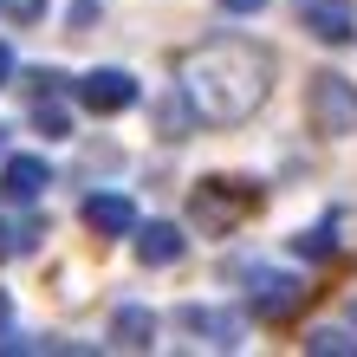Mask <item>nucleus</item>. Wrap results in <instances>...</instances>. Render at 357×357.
Masks as SVG:
<instances>
[{
    "mask_svg": "<svg viewBox=\"0 0 357 357\" xmlns=\"http://www.w3.org/2000/svg\"><path fill=\"white\" fill-rule=\"evenodd\" d=\"M176 78H182V104L188 111H195L202 123H215V130H227V123H247L266 104L273 52L254 46V39H241V33H221V39L188 46Z\"/></svg>",
    "mask_w": 357,
    "mask_h": 357,
    "instance_id": "obj_1",
    "label": "nucleus"
},
{
    "mask_svg": "<svg viewBox=\"0 0 357 357\" xmlns=\"http://www.w3.org/2000/svg\"><path fill=\"white\" fill-rule=\"evenodd\" d=\"M13 254H20V227L0 215V260H13Z\"/></svg>",
    "mask_w": 357,
    "mask_h": 357,
    "instance_id": "obj_15",
    "label": "nucleus"
},
{
    "mask_svg": "<svg viewBox=\"0 0 357 357\" xmlns=\"http://www.w3.org/2000/svg\"><path fill=\"white\" fill-rule=\"evenodd\" d=\"M305 280L299 273H273V266H260L254 273V286H247V305H254V319H292V312L305 305Z\"/></svg>",
    "mask_w": 357,
    "mask_h": 357,
    "instance_id": "obj_3",
    "label": "nucleus"
},
{
    "mask_svg": "<svg viewBox=\"0 0 357 357\" xmlns=\"http://www.w3.org/2000/svg\"><path fill=\"white\" fill-rule=\"evenodd\" d=\"M176 319H182V331H195V338H202V344H215V351H234V344H241V319H234V312H215V305H182Z\"/></svg>",
    "mask_w": 357,
    "mask_h": 357,
    "instance_id": "obj_7",
    "label": "nucleus"
},
{
    "mask_svg": "<svg viewBox=\"0 0 357 357\" xmlns=\"http://www.w3.org/2000/svg\"><path fill=\"white\" fill-rule=\"evenodd\" d=\"M7 78H13V52L0 46V85H7Z\"/></svg>",
    "mask_w": 357,
    "mask_h": 357,
    "instance_id": "obj_19",
    "label": "nucleus"
},
{
    "mask_svg": "<svg viewBox=\"0 0 357 357\" xmlns=\"http://www.w3.org/2000/svg\"><path fill=\"white\" fill-rule=\"evenodd\" d=\"M130 241H137V260H143V266H176V260L188 254V241H182V227H176V221H150V227L137 221V234H130Z\"/></svg>",
    "mask_w": 357,
    "mask_h": 357,
    "instance_id": "obj_10",
    "label": "nucleus"
},
{
    "mask_svg": "<svg viewBox=\"0 0 357 357\" xmlns=\"http://www.w3.org/2000/svg\"><path fill=\"white\" fill-rule=\"evenodd\" d=\"M85 227L104 241H117V234H137V202L130 195H85Z\"/></svg>",
    "mask_w": 357,
    "mask_h": 357,
    "instance_id": "obj_9",
    "label": "nucleus"
},
{
    "mask_svg": "<svg viewBox=\"0 0 357 357\" xmlns=\"http://www.w3.org/2000/svg\"><path fill=\"white\" fill-rule=\"evenodd\" d=\"M305 111H312V130L325 137H351L357 130V85L344 72H312L305 85Z\"/></svg>",
    "mask_w": 357,
    "mask_h": 357,
    "instance_id": "obj_2",
    "label": "nucleus"
},
{
    "mask_svg": "<svg viewBox=\"0 0 357 357\" xmlns=\"http://www.w3.org/2000/svg\"><path fill=\"white\" fill-rule=\"evenodd\" d=\"M266 0H221V13H260Z\"/></svg>",
    "mask_w": 357,
    "mask_h": 357,
    "instance_id": "obj_18",
    "label": "nucleus"
},
{
    "mask_svg": "<svg viewBox=\"0 0 357 357\" xmlns=\"http://www.w3.org/2000/svg\"><path fill=\"white\" fill-rule=\"evenodd\" d=\"M299 20L312 39H325V46H351L357 39V7L351 0H299Z\"/></svg>",
    "mask_w": 357,
    "mask_h": 357,
    "instance_id": "obj_6",
    "label": "nucleus"
},
{
    "mask_svg": "<svg viewBox=\"0 0 357 357\" xmlns=\"http://www.w3.org/2000/svg\"><path fill=\"white\" fill-rule=\"evenodd\" d=\"M299 254H305V260H325V254H338V234H331V227H312V234H299Z\"/></svg>",
    "mask_w": 357,
    "mask_h": 357,
    "instance_id": "obj_14",
    "label": "nucleus"
},
{
    "mask_svg": "<svg viewBox=\"0 0 357 357\" xmlns=\"http://www.w3.org/2000/svg\"><path fill=\"white\" fill-rule=\"evenodd\" d=\"M111 344L117 351H150L156 344V312L150 305H117L111 312Z\"/></svg>",
    "mask_w": 357,
    "mask_h": 357,
    "instance_id": "obj_11",
    "label": "nucleus"
},
{
    "mask_svg": "<svg viewBox=\"0 0 357 357\" xmlns=\"http://www.w3.org/2000/svg\"><path fill=\"white\" fill-rule=\"evenodd\" d=\"M33 123H39V137H72L66 104H46V98H39V104H33Z\"/></svg>",
    "mask_w": 357,
    "mask_h": 357,
    "instance_id": "obj_13",
    "label": "nucleus"
},
{
    "mask_svg": "<svg viewBox=\"0 0 357 357\" xmlns=\"http://www.w3.org/2000/svg\"><path fill=\"white\" fill-rule=\"evenodd\" d=\"M234 176H208L202 188H195V221H208V227H227L234 215H247V208L260 202V188H227Z\"/></svg>",
    "mask_w": 357,
    "mask_h": 357,
    "instance_id": "obj_5",
    "label": "nucleus"
},
{
    "mask_svg": "<svg viewBox=\"0 0 357 357\" xmlns=\"http://www.w3.org/2000/svg\"><path fill=\"white\" fill-rule=\"evenodd\" d=\"M0 7H7V13H13V20H33V13H39V7H46V0H0Z\"/></svg>",
    "mask_w": 357,
    "mask_h": 357,
    "instance_id": "obj_17",
    "label": "nucleus"
},
{
    "mask_svg": "<svg viewBox=\"0 0 357 357\" xmlns=\"http://www.w3.org/2000/svg\"><path fill=\"white\" fill-rule=\"evenodd\" d=\"M66 20H72V26H91V20H98V0H72Z\"/></svg>",
    "mask_w": 357,
    "mask_h": 357,
    "instance_id": "obj_16",
    "label": "nucleus"
},
{
    "mask_svg": "<svg viewBox=\"0 0 357 357\" xmlns=\"http://www.w3.org/2000/svg\"><path fill=\"white\" fill-rule=\"evenodd\" d=\"M351 325H357V299H351Z\"/></svg>",
    "mask_w": 357,
    "mask_h": 357,
    "instance_id": "obj_20",
    "label": "nucleus"
},
{
    "mask_svg": "<svg viewBox=\"0 0 357 357\" xmlns=\"http://www.w3.org/2000/svg\"><path fill=\"white\" fill-rule=\"evenodd\" d=\"M78 104L98 111V117H117V111H130V104H137V78L123 72V66H98V72L78 78Z\"/></svg>",
    "mask_w": 357,
    "mask_h": 357,
    "instance_id": "obj_4",
    "label": "nucleus"
},
{
    "mask_svg": "<svg viewBox=\"0 0 357 357\" xmlns=\"http://www.w3.org/2000/svg\"><path fill=\"white\" fill-rule=\"evenodd\" d=\"M305 351L312 357H357V338H344L338 325H319V331H305Z\"/></svg>",
    "mask_w": 357,
    "mask_h": 357,
    "instance_id": "obj_12",
    "label": "nucleus"
},
{
    "mask_svg": "<svg viewBox=\"0 0 357 357\" xmlns=\"http://www.w3.org/2000/svg\"><path fill=\"white\" fill-rule=\"evenodd\" d=\"M46 182H52V169L39 156H7V162H0V195H7L13 208L20 202H39V195H46Z\"/></svg>",
    "mask_w": 357,
    "mask_h": 357,
    "instance_id": "obj_8",
    "label": "nucleus"
}]
</instances>
